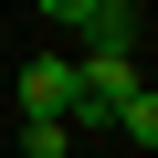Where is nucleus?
I'll return each instance as SVG.
<instances>
[{
  "mask_svg": "<svg viewBox=\"0 0 158 158\" xmlns=\"http://www.w3.org/2000/svg\"><path fill=\"white\" fill-rule=\"evenodd\" d=\"M74 116V63L63 53H32L21 63V127H63Z\"/></svg>",
  "mask_w": 158,
  "mask_h": 158,
  "instance_id": "2",
  "label": "nucleus"
},
{
  "mask_svg": "<svg viewBox=\"0 0 158 158\" xmlns=\"http://www.w3.org/2000/svg\"><path fill=\"white\" fill-rule=\"evenodd\" d=\"M53 32H85V53H127L137 42V11L127 0H53Z\"/></svg>",
  "mask_w": 158,
  "mask_h": 158,
  "instance_id": "1",
  "label": "nucleus"
},
{
  "mask_svg": "<svg viewBox=\"0 0 158 158\" xmlns=\"http://www.w3.org/2000/svg\"><path fill=\"white\" fill-rule=\"evenodd\" d=\"M106 127H127V137H137V148H148V137H158V95H148V85H137V95H127V106H116V116H106Z\"/></svg>",
  "mask_w": 158,
  "mask_h": 158,
  "instance_id": "3",
  "label": "nucleus"
}]
</instances>
